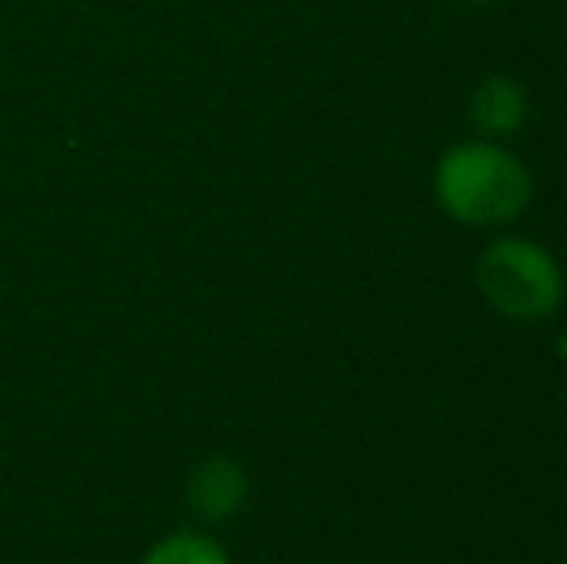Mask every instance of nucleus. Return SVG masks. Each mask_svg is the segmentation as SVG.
Segmentation results:
<instances>
[{"mask_svg":"<svg viewBox=\"0 0 567 564\" xmlns=\"http://www.w3.org/2000/svg\"><path fill=\"white\" fill-rule=\"evenodd\" d=\"M560 356H564V363H567V332H564V340H560Z\"/></svg>","mask_w":567,"mask_h":564,"instance_id":"obj_6","label":"nucleus"},{"mask_svg":"<svg viewBox=\"0 0 567 564\" xmlns=\"http://www.w3.org/2000/svg\"><path fill=\"white\" fill-rule=\"evenodd\" d=\"M140 564H231V557L205 530H174V534L158 537Z\"/></svg>","mask_w":567,"mask_h":564,"instance_id":"obj_5","label":"nucleus"},{"mask_svg":"<svg viewBox=\"0 0 567 564\" xmlns=\"http://www.w3.org/2000/svg\"><path fill=\"white\" fill-rule=\"evenodd\" d=\"M467 4H491V0H467Z\"/></svg>","mask_w":567,"mask_h":564,"instance_id":"obj_7","label":"nucleus"},{"mask_svg":"<svg viewBox=\"0 0 567 564\" xmlns=\"http://www.w3.org/2000/svg\"><path fill=\"white\" fill-rule=\"evenodd\" d=\"M533 194L525 163L494 140H467L436 163V202L460 225L498 228L522 217Z\"/></svg>","mask_w":567,"mask_h":564,"instance_id":"obj_1","label":"nucleus"},{"mask_svg":"<svg viewBox=\"0 0 567 564\" xmlns=\"http://www.w3.org/2000/svg\"><path fill=\"white\" fill-rule=\"evenodd\" d=\"M475 279L483 298L509 321H548L564 306V271L553 252L522 236L494 240L478 256Z\"/></svg>","mask_w":567,"mask_h":564,"instance_id":"obj_2","label":"nucleus"},{"mask_svg":"<svg viewBox=\"0 0 567 564\" xmlns=\"http://www.w3.org/2000/svg\"><path fill=\"white\" fill-rule=\"evenodd\" d=\"M467 121L471 129L478 132V140H506L514 132L525 129L529 121V93H525L522 82L506 74H494L486 82L475 85L467 101Z\"/></svg>","mask_w":567,"mask_h":564,"instance_id":"obj_4","label":"nucleus"},{"mask_svg":"<svg viewBox=\"0 0 567 564\" xmlns=\"http://www.w3.org/2000/svg\"><path fill=\"white\" fill-rule=\"evenodd\" d=\"M247 495H251V480H247L244 464L228 457H209L189 472L186 499L194 506L197 519L205 522H228L244 511Z\"/></svg>","mask_w":567,"mask_h":564,"instance_id":"obj_3","label":"nucleus"}]
</instances>
